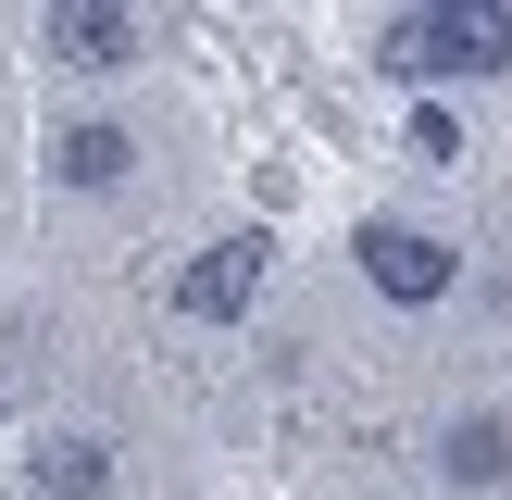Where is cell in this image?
Wrapping results in <instances>:
<instances>
[{
	"label": "cell",
	"mask_w": 512,
	"mask_h": 500,
	"mask_svg": "<svg viewBox=\"0 0 512 500\" xmlns=\"http://www.w3.org/2000/svg\"><path fill=\"white\" fill-rule=\"evenodd\" d=\"M375 63L413 75V88H438V75H500L512 63V13H500V0H425V13H388Z\"/></svg>",
	"instance_id": "1"
},
{
	"label": "cell",
	"mask_w": 512,
	"mask_h": 500,
	"mask_svg": "<svg viewBox=\"0 0 512 500\" xmlns=\"http://www.w3.org/2000/svg\"><path fill=\"white\" fill-rule=\"evenodd\" d=\"M350 250H363V288L375 300H450V288H463V250L425 238V225H363Z\"/></svg>",
	"instance_id": "2"
},
{
	"label": "cell",
	"mask_w": 512,
	"mask_h": 500,
	"mask_svg": "<svg viewBox=\"0 0 512 500\" xmlns=\"http://www.w3.org/2000/svg\"><path fill=\"white\" fill-rule=\"evenodd\" d=\"M250 288H263V238L238 225V238H213L188 275H175V313H200V325H238V313H250Z\"/></svg>",
	"instance_id": "3"
},
{
	"label": "cell",
	"mask_w": 512,
	"mask_h": 500,
	"mask_svg": "<svg viewBox=\"0 0 512 500\" xmlns=\"http://www.w3.org/2000/svg\"><path fill=\"white\" fill-rule=\"evenodd\" d=\"M38 38L63 50V63H88V75L138 63V13H113V0H50V13H38Z\"/></svg>",
	"instance_id": "4"
},
{
	"label": "cell",
	"mask_w": 512,
	"mask_h": 500,
	"mask_svg": "<svg viewBox=\"0 0 512 500\" xmlns=\"http://www.w3.org/2000/svg\"><path fill=\"white\" fill-rule=\"evenodd\" d=\"M438 475H450V488H500V475H512V425H500V413H450Z\"/></svg>",
	"instance_id": "5"
},
{
	"label": "cell",
	"mask_w": 512,
	"mask_h": 500,
	"mask_svg": "<svg viewBox=\"0 0 512 500\" xmlns=\"http://www.w3.org/2000/svg\"><path fill=\"white\" fill-rule=\"evenodd\" d=\"M50 163H63V188H125L138 138H125V125H63V150H50Z\"/></svg>",
	"instance_id": "6"
},
{
	"label": "cell",
	"mask_w": 512,
	"mask_h": 500,
	"mask_svg": "<svg viewBox=\"0 0 512 500\" xmlns=\"http://www.w3.org/2000/svg\"><path fill=\"white\" fill-rule=\"evenodd\" d=\"M100 475H113L100 438H50V450H38V488H50V500H100Z\"/></svg>",
	"instance_id": "7"
}]
</instances>
